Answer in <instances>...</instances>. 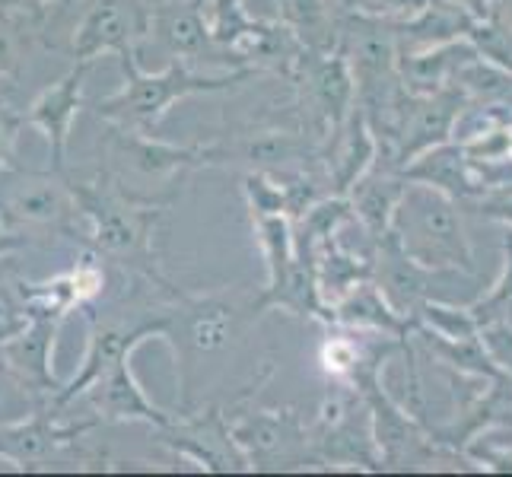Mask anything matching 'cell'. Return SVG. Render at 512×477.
<instances>
[{"label":"cell","instance_id":"cell-17","mask_svg":"<svg viewBox=\"0 0 512 477\" xmlns=\"http://www.w3.org/2000/svg\"><path fill=\"white\" fill-rule=\"evenodd\" d=\"M404 185H408V179H404L401 166L395 163L392 156H385L379 150L376 159H373V166H369L360 179L350 185V191L344 194V198L350 201V207H353V217H357V223L373 239H382L388 233L395 204L401 198Z\"/></svg>","mask_w":512,"mask_h":477},{"label":"cell","instance_id":"cell-15","mask_svg":"<svg viewBox=\"0 0 512 477\" xmlns=\"http://www.w3.org/2000/svg\"><path fill=\"white\" fill-rule=\"evenodd\" d=\"M147 35L169 58L182 61H226L207 32L201 0H153Z\"/></svg>","mask_w":512,"mask_h":477},{"label":"cell","instance_id":"cell-36","mask_svg":"<svg viewBox=\"0 0 512 477\" xmlns=\"http://www.w3.org/2000/svg\"><path fill=\"white\" fill-rule=\"evenodd\" d=\"M29 236H23V233H16V229L0 217V261H7L10 255H16V252H23V249H29Z\"/></svg>","mask_w":512,"mask_h":477},{"label":"cell","instance_id":"cell-3","mask_svg":"<svg viewBox=\"0 0 512 477\" xmlns=\"http://www.w3.org/2000/svg\"><path fill=\"white\" fill-rule=\"evenodd\" d=\"M121 67H125L121 90L99 99L93 105V112L105 125L125 131H144V134H153V128L169 115L175 102H182L188 96L236 90L245 80L258 77L249 67H233L226 74H204V70H194L182 58H169V64L163 70H156V74L140 67L137 55L121 58Z\"/></svg>","mask_w":512,"mask_h":477},{"label":"cell","instance_id":"cell-18","mask_svg":"<svg viewBox=\"0 0 512 477\" xmlns=\"http://www.w3.org/2000/svg\"><path fill=\"white\" fill-rule=\"evenodd\" d=\"M376 153H379V140L373 128L366 125L360 109H353L344 125L325 140V169L331 179V191L347 194L350 185L373 166Z\"/></svg>","mask_w":512,"mask_h":477},{"label":"cell","instance_id":"cell-34","mask_svg":"<svg viewBox=\"0 0 512 477\" xmlns=\"http://www.w3.org/2000/svg\"><path fill=\"white\" fill-rule=\"evenodd\" d=\"M20 128H26L23 125V112H16L10 105V99L4 96V90H0V169L13 163Z\"/></svg>","mask_w":512,"mask_h":477},{"label":"cell","instance_id":"cell-1","mask_svg":"<svg viewBox=\"0 0 512 477\" xmlns=\"http://www.w3.org/2000/svg\"><path fill=\"white\" fill-rule=\"evenodd\" d=\"M264 315L261 287H220L210 293L175 290L163 303V334L175 357L179 379V408H191L194 392L207 382V369L220 366L233 353L252 325Z\"/></svg>","mask_w":512,"mask_h":477},{"label":"cell","instance_id":"cell-8","mask_svg":"<svg viewBox=\"0 0 512 477\" xmlns=\"http://www.w3.org/2000/svg\"><path fill=\"white\" fill-rule=\"evenodd\" d=\"M96 427H102L99 417L61 420V411L48 401H35L26 417L0 423V458L16 471H39L51 462H96V455L77 452L80 439Z\"/></svg>","mask_w":512,"mask_h":477},{"label":"cell","instance_id":"cell-27","mask_svg":"<svg viewBox=\"0 0 512 477\" xmlns=\"http://www.w3.org/2000/svg\"><path fill=\"white\" fill-rule=\"evenodd\" d=\"M242 194H245V207H249V217H271V214H284L287 217V201H284V188L268 172H245L242 175Z\"/></svg>","mask_w":512,"mask_h":477},{"label":"cell","instance_id":"cell-37","mask_svg":"<svg viewBox=\"0 0 512 477\" xmlns=\"http://www.w3.org/2000/svg\"><path fill=\"white\" fill-rule=\"evenodd\" d=\"M452 4L465 7L474 16V20H490V16L503 7V0H452Z\"/></svg>","mask_w":512,"mask_h":477},{"label":"cell","instance_id":"cell-5","mask_svg":"<svg viewBox=\"0 0 512 477\" xmlns=\"http://www.w3.org/2000/svg\"><path fill=\"white\" fill-rule=\"evenodd\" d=\"M271 376L255 379L249 392L226 408L229 430L242 449L249 471H299L322 465L312 449V433L293 408H255L258 388Z\"/></svg>","mask_w":512,"mask_h":477},{"label":"cell","instance_id":"cell-26","mask_svg":"<svg viewBox=\"0 0 512 477\" xmlns=\"http://www.w3.org/2000/svg\"><path fill=\"white\" fill-rule=\"evenodd\" d=\"M414 322H420L427 331L439 334V338L449 341H462V338H474L481 328L474 322L471 309H458V306H446L439 299H430L414 312Z\"/></svg>","mask_w":512,"mask_h":477},{"label":"cell","instance_id":"cell-21","mask_svg":"<svg viewBox=\"0 0 512 477\" xmlns=\"http://www.w3.org/2000/svg\"><path fill=\"white\" fill-rule=\"evenodd\" d=\"M261 306H264V312L284 309L296 318H319V322H331V306L322 299L315 261L299 255V252L290 261L287 274L280 277V284L261 287Z\"/></svg>","mask_w":512,"mask_h":477},{"label":"cell","instance_id":"cell-23","mask_svg":"<svg viewBox=\"0 0 512 477\" xmlns=\"http://www.w3.org/2000/svg\"><path fill=\"white\" fill-rule=\"evenodd\" d=\"M284 20L306 51H334L338 45L341 7L338 0H277Z\"/></svg>","mask_w":512,"mask_h":477},{"label":"cell","instance_id":"cell-7","mask_svg":"<svg viewBox=\"0 0 512 477\" xmlns=\"http://www.w3.org/2000/svg\"><path fill=\"white\" fill-rule=\"evenodd\" d=\"M0 217H4L16 233H77V204L70 191V175L55 169L48 172H26L16 163L0 169Z\"/></svg>","mask_w":512,"mask_h":477},{"label":"cell","instance_id":"cell-25","mask_svg":"<svg viewBox=\"0 0 512 477\" xmlns=\"http://www.w3.org/2000/svg\"><path fill=\"white\" fill-rule=\"evenodd\" d=\"M252 229L258 239V249L268 264V284H280V277L287 274L290 261L296 258V242H293V223L284 214H271V217H252Z\"/></svg>","mask_w":512,"mask_h":477},{"label":"cell","instance_id":"cell-22","mask_svg":"<svg viewBox=\"0 0 512 477\" xmlns=\"http://www.w3.org/2000/svg\"><path fill=\"white\" fill-rule=\"evenodd\" d=\"M331 322L353 331H379L388 334V338H404L414 325L385 303V296L373 280H363L350 293H344L338 303H331Z\"/></svg>","mask_w":512,"mask_h":477},{"label":"cell","instance_id":"cell-38","mask_svg":"<svg viewBox=\"0 0 512 477\" xmlns=\"http://www.w3.org/2000/svg\"><path fill=\"white\" fill-rule=\"evenodd\" d=\"M0 382H4V379H0Z\"/></svg>","mask_w":512,"mask_h":477},{"label":"cell","instance_id":"cell-20","mask_svg":"<svg viewBox=\"0 0 512 477\" xmlns=\"http://www.w3.org/2000/svg\"><path fill=\"white\" fill-rule=\"evenodd\" d=\"M401 172L408 182L433 185L439 191H446L449 198H468V194H478L484 188V185L474 182V163L468 159L465 147L449 144V140L446 144H436L430 150H423Z\"/></svg>","mask_w":512,"mask_h":477},{"label":"cell","instance_id":"cell-11","mask_svg":"<svg viewBox=\"0 0 512 477\" xmlns=\"http://www.w3.org/2000/svg\"><path fill=\"white\" fill-rule=\"evenodd\" d=\"M290 83L299 93L303 125L328 140L357 109V83L341 51H303Z\"/></svg>","mask_w":512,"mask_h":477},{"label":"cell","instance_id":"cell-2","mask_svg":"<svg viewBox=\"0 0 512 477\" xmlns=\"http://www.w3.org/2000/svg\"><path fill=\"white\" fill-rule=\"evenodd\" d=\"M70 191L77 204V233L83 229L86 249L160 290H175L156 258V226L163 217V204L137 198L105 169H99L93 182L70 175Z\"/></svg>","mask_w":512,"mask_h":477},{"label":"cell","instance_id":"cell-31","mask_svg":"<svg viewBox=\"0 0 512 477\" xmlns=\"http://www.w3.org/2000/svg\"><path fill=\"white\" fill-rule=\"evenodd\" d=\"M423 4L427 0H338V7L347 13L373 16V20H385V23L411 20L414 13L423 10Z\"/></svg>","mask_w":512,"mask_h":477},{"label":"cell","instance_id":"cell-33","mask_svg":"<svg viewBox=\"0 0 512 477\" xmlns=\"http://www.w3.org/2000/svg\"><path fill=\"white\" fill-rule=\"evenodd\" d=\"M51 4H64V0H0V13L13 20L23 32L39 35L45 29Z\"/></svg>","mask_w":512,"mask_h":477},{"label":"cell","instance_id":"cell-4","mask_svg":"<svg viewBox=\"0 0 512 477\" xmlns=\"http://www.w3.org/2000/svg\"><path fill=\"white\" fill-rule=\"evenodd\" d=\"M388 233L398 249L433 271H474L471 242L462 229L455 201L446 191L423 182H408L395 204Z\"/></svg>","mask_w":512,"mask_h":477},{"label":"cell","instance_id":"cell-16","mask_svg":"<svg viewBox=\"0 0 512 477\" xmlns=\"http://www.w3.org/2000/svg\"><path fill=\"white\" fill-rule=\"evenodd\" d=\"M93 408L99 423H147V427H163L172 411L153 404V398L137 382L131 360H121L109 373H102L96 382L86 385L80 395Z\"/></svg>","mask_w":512,"mask_h":477},{"label":"cell","instance_id":"cell-14","mask_svg":"<svg viewBox=\"0 0 512 477\" xmlns=\"http://www.w3.org/2000/svg\"><path fill=\"white\" fill-rule=\"evenodd\" d=\"M90 64L74 61V67L67 70L64 77H58L51 86L29 102V109L23 112V125L42 131L48 140V153H51V169L70 175L67 169V144H70V131H74V121L83 112V80Z\"/></svg>","mask_w":512,"mask_h":477},{"label":"cell","instance_id":"cell-32","mask_svg":"<svg viewBox=\"0 0 512 477\" xmlns=\"http://www.w3.org/2000/svg\"><path fill=\"white\" fill-rule=\"evenodd\" d=\"M32 39L29 32H23L13 20H7L0 13V80H13L20 74V64H23V48Z\"/></svg>","mask_w":512,"mask_h":477},{"label":"cell","instance_id":"cell-35","mask_svg":"<svg viewBox=\"0 0 512 477\" xmlns=\"http://www.w3.org/2000/svg\"><path fill=\"white\" fill-rule=\"evenodd\" d=\"M481 210L490 217H500V220H512V185L503 182L493 188L487 198H481Z\"/></svg>","mask_w":512,"mask_h":477},{"label":"cell","instance_id":"cell-9","mask_svg":"<svg viewBox=\"0 0 512 477\" xmlns=\"http://www.w3.org/2000/svg\"><path fill=\"white\" fill-rule=\"evenodd\" d=\"M153 430H156V443L163 449L185 458V462H191L201 471H214V474L249 471V462H245L242 449L233 439V430H229V414L217 401L172 411V417L163 427Z\"/></svg>","mask_w":512,"mask_h":477},{"label":"cell","instance_id":"cell-13","mask_svg":"<svg viewBox=\"0 0 512 477\" xmlns=\"http://www.w3.org/2000/svg\"><path fill=\"white\" fill-rule=\"evenodd\" d=\"M64 318L32 312L29 325L0 344V379L23 392L32 404L48 401L61 388L55 373V347Z\"/></svg>","mask_w":512,"mask_h":477},{"label":"cell","instance_id":"cell-28","mask_svg":"<svg viewBox=\"0 0 512 477\" xmlns=\"http://www.w3.org/2000/svg\"><path fill=\"white\" fill-rule=\"evenodd\" d=\"M366 350H369V347H360L357 341H350V338H328V341L322 344L319 360H322L325 373H328L334 382H353V376H357L360 363L366 360Z\"/></svg>","mask_w":512,"mask_h":477},{"label":"cell","instance_id":"cell-29","mask_svg":"<svg viewBox=\"0 0 512 477\" xmlns=\"http://www.w3.org/2000/svg\"><path fill=\"white\" fill-rule=\"evenodd\" d=\"M29 306L20 290V277H0V344L29 325Z\"/></svg>","mask_w":512,"mask_h":477},{"label":"cell","instance_id":"cell-6","mask_svg":"<svg viewBox=\"0 0 512 477\" xmlns=\"http://www.w3.org/2000/svg\"><path fill=\"white\" fill-rule=\"evenodd\" d=\"M83 312H86V322H90V341H86L80 369L67 382H61L58 392L48 398L51 408L61 414L86 392V385L96 382L102 373H109V369L118 366L121 360H131V353L144 341L160 338L163 334V306H156V309L134 306L128 312H121L115 306L99 309V303H96Z\"/></svg>","mask_w":512,"mask_h":477},{"label":"cell","instance_id":"cell-19","mask_svg":"<svg viewBox=\"0 0 512 477\" xmlns=\"http://www.w3.org/2000/svg\"><path fill=\"white\" fill-rule=\"evenodd\" d=\"M471 26L474 16L465 7L452 4V0H427L411 20L392 23V32L398 42V55H408V51H423L462 39L471 32Z\"/></svg>","mask_w":512,"mask_h":477},{"label":"cell","instance_id":"cell-24","mask_svg":"<svg viewBox=\"0 0 512 477\" xmlns=\"http://www.w3.org/2000/svg\"><path fill=\"white\" fill-rule=\"evenodd\" d=\"M452 83L465 93V99L471 96L481 105H490V109H497V105H509L512 109V67L506 64L478 55L455 70Z\"/></svg>","mask_w":512,"mask_h":477},{"label":"cell","instance_id":"cell-12","mask_svg":"<svg viewBox=\"0 0 512 477\" xmlns=\"http://www.w3.org/2000/svg\"><path fill=\"white\" fill-rule=\"evenodd\" d=\"M105 159H109V163L102 169L112 172L115 179L137 175V179H150V182H175L179 175L191 169L214 166L210 144L179 147L144 131H125L112 125H109V134H105Z\"/></svg>","mask_w":512,"mask_h":477},{"label":"cell","instance_id":"cell-10","mask_svg":"<svg viewBox=\"0 0 512 477\" xmlns=\"http://www.w3.org/2000/svg\"><path fill=\"white\" fill-rule=\"evenodd\" d=\"M214 166H245V172L287 175L325 163V140L309 128H252L233 131L210 144Z\"/></svg>","mask_w":512,"mask_h":477},{"label":"cell","instance_id":"cell-30","mask_svg":"<svg viewBox=\"0 0 512 477\" xmlns=\"http://www.w3.org/2000/svg\"><path fill=\"white\" fill-rule=\"evenodd\" d=\"M471 315L478 328H487L493 322H503L512 315V236H506V274L487 299H481L478 306H471Z\"/></svg>","mask_w":512,"mask_h":477}]
</instances>
